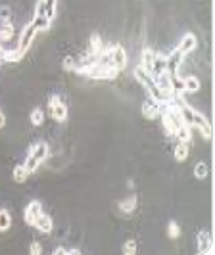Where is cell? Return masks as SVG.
Instances as JSON below:
<instances>
[{"label":"cell","mask_w":215,"mask_h":255,"mask_svg":"<svg viewBox=\"0 0 215 255\" xmlns=\"http://www.w3.org/2000/svg\"><path fill=\"white\" fill-rule=\"evenodd\" d=\"M154 83H156V87L163 94V102H167V100L173 98V94H175V91H173V77H171V73L167 71V69L156 73L154 75Z\"/></svg>","instance_id":"obj_1"},{"label":"cell","mask_w":215,"mask_h":255,"mask_svg":"<svg viewBox=\"0 0 215 255\" xmlns=\"http://www.w3.org/2000/svg\"><path fill=\"white\" fill-rule=\"evenodd\" d=\"M48 111H50L54 121H58V123H66L68 121L70 111H68V106L62 102V98L58 94L50 96V100H48Z\"/></svg>","instance_id":"obj_2"},{"label":"cell","mask_w":215,"mask_h":255,"mask_svg":"<svg viewBox=\"0 0 215 255\" xmlns=\"http://www.w3.org/2000/svg\"><path fill=\"white\" fill-rule=\"evenodd\" d=\"M0 44L6 46V48H12L18 46V38H16V25L8 19V21H2L0 23Z\"/></svg>","instance_id":"obj_3"},{"label":"cell","mask_w":215,"mask_h":255,"mask_svg":"<svg viewBox=\"0 0 215 255\" xmlns=\"http://www.w3.org/2000/svg\"><path fill=\"white\" fill-rule=\"evenodd\" d=\"M35 36H36V29L31 25V23H27V25L21 29V33H19V36H18V50L23 56L29 52V48H31Z\"/></svg>","instance_id":"obj_4"},{"label":"cell","mask_w":215,"mask_h":255,"mask_svg":"<svg viewBox=\"0 0 215 255\" xmlns=\"http://www.w3.org/2000/svg\"><path fill=\"white\" fill-rule=\"evenodd\" d=\"M119 75V71L113 67V65H102V64H96L90 67V71L87 73L89 79L94 81H106V79H115Z\"/></svg>","instance_id":"obj_5"},{"label":"cell","mask_w":215,"mask_h":255,"mask_svg":"<svg viewBox=\"0 0 215 255\" xmlns=\"http://www.w3.org/2000/svg\"><path fill=\"white\" fill-rule=\"evenodd\" d=\"M109 60H111V65L117 69V71H123L127 67V52L121 44H109Z\"/></svg>","instance_id":"obj_6"},{"label":"cell","mask_w":215,"mask_h":255,"mask_svg":"<svg viewBox=\"0 0 215 255\" xmlns=\"http://www.w3.org/2000/svg\"><path fill=\"white\" fill-rule=\"evenodd\" d=\"M161 108H163V102L152 98V96H148L143 102V115L146 119H158L161 113Z\"/></svg>","instance_id":"obj_7"},{"label":"cell","mask_w":215,"mask_h":255,"mask_svg":"<svg viewBox=\"0 0 215 255\" xmlns=\"http://www.w3.org/2000/svg\"><path fill=\"white\" fill-rule=\"evenodd\" d=\"M192 128H196L198 132L202 134L204 140H212V125H210V121H208L202 113H198V111H194V115H192Z\"/></svg>","instance_id":"obj_8"},{"label":"cell","mask_w":215,"mask_h":255,"mask_svg":"<svg viewBox=\"0 0 215 255\" xmlns=\"http://www.w3.org/2000/svg\"><path fill=\"white\" fill-rule=\"evenodd\" d=\"M44 209H42V203L38 200H33L29 201L27 205H25V209H23V221L29 224V226H33V223H35V219L42 213Z\"/></svg>","instance_id":"obj_9"},{"label":"cell","mask_w":215,"mask_h":255,"mask_svg":"<svg viewBox=\"0 0 215 255\" xmlns=\"http://www.w3.org/2000/svg\"><path fill=\"white\" fill-rule=\"evenodd\" d=\"M182 62H184V56L175 48V50H171L169 54H165V69L171 73V75H173V73H179Z\"/></svg>","instance_id":"obj_10"},{"label":"cell","mask_w":215,"mask_h":255,"mask_svg":"<svg viewBox=\"0 0 215 255\" xmlns=\"http://www.w3.org/2000/svg\"><path fill=\"white\" fill-rule=\"evenodd\" d=\"M196 46H198V38L192 35V33H186V35L179 40L177 50H179L182 56H188V54H192V52L196 50Z\"/></svg>","instance_id":"obj_11"},{"label":"cell","mask_w":215,"mask_h":255,"mask_svg":"<svg viewBox=\"0 0 215 255\" xmlns=\"http://www.w3.org/2000/svg\"><path fill=\"white\" fill-rule=\"evenodd\" d=\"M33 226H35L38 232H42V234H50L54 230V223H52V217L48 215V213H40L38 217L35 219V223H33Z\"/></svg>","instance_id":"obj_12"},{"label":"cell","mask_w":215,"mask_h":255,"mask_svg":"<svg viewBox=\"0 0 215 255\" xmlns=\"http://www.w3.org/2000/svg\"><path fill=\"white\" fill-rule=\"evenodd\" d=\"M29 156H33L35 159H38V161L42 163V161H46V159H48V156H50V148H48L46 142H36V144H33L31 148H29Z\"/></svg>","instance_id":"obj_13"},{"label":"cell","mask_w":215,"mask_h":255,"mask_svg":"<svg viewBox=\"0 0 215 255\" xmlns=\"http://www.w3.org/2000/svg\"><path fill=\"white\" fill-rule=\"evenodd\" d=\"M198 246H200V254L208 255L214 252V240H212V234L208 230L198 234Z\"/></svg>","instance_id":"obj_14"},{"label":"cell","mask_w":215,"mask_h":255,"mask_svg":"<svg viewBox=\"0 0 215 255\" xmlns=\"http://www.w3.org/2000/svg\"><path fill=\"white\" fill-rule=\"evenodd\" d=\"M137 205H139V198H137V194H131L129 198L125 200H121L117 203V207H119V211L123 213V215H131V213H135L137 211Z\"/></svg>","instance_id":"obj_15"},{"label":"cell","mask_w":215,"mask_h":255,"mask_svg":"<svg viewBox=\"0 0 215 255\" xmlns=\"http://www.w3.org/2000/svg\"><path fill=\"white\" fill-rule=\"evenodd\" d=\"M202 83L196 75H182V89H184V94H194V92L200 91Z\"/></svg>","instance_id":"obj_16"},{"label":"cell","mask_w":215,"mask_h":255,"mask_svg":"<svg viewBox=\"0 0 215 255\" xmlns=\"http://www.w3.org/2000/svg\"><path fill=\"white\" fill-rule=\"evenodd\" d=\"M104 40L100 38V35H92L89 40V46H87V52L85 54L89 56H100L102 54V50H104Z\"/></svg>","instance_id":"obj_17"},{"label":"cell","mask_w":215,"mask_h":255,"mask_svg":"<svg viewBox=\"0 0 215 255\" xmlns=\"http://www.w3.org/2000/svg\"><path fill=\"white\" fill-rule=\"evenodd\" d=\"M173 138H175L177 142L190 144V140H192V127H188V125H180V127L177 128V132L173 134Z\"/></svg>","instance_id":"obj_18"},{"label":"cell","mask_w":215,"mask_h":255,"mask_svg":"<svg viewBox=\"0 0 215 255\" xmlns=\"http://www.w3.org/2000/svg\"><path fill=\"white\" fill-rule=\"evenodd\" d=\"M154 56H156V52L152 50V48H144L143 50V54H141V67L143 69H146V71L150 73L152 71V64H154ZM152 75V73H150Z\"/></svg>","instance_id":"obj_19"},{"label":"cell","mask_w":215,"mask_h":255,"mask_svg":"<svg viewBox=\"0 0 215 255\" xmlns=\"http://www.w3.org/2000/svg\"><path fill=\"white\" fill-rule=\"evenodd\" d=\"M50 19L46 18V16H35L33 21H31V25L36 29V33H44V31H48L50 29Z\"/></svg>","instance_id":"obj_20"},{"label":"cell","mask_w":215,"mask_h":255,"mask_svg":"<svg viewBox=\"0 0 215 255\" xmlns=\"http://www.w3.org/2000/svg\"><path fill=\"white\" fill-rule=\"evenodd\" d=\"M12 228V215L6 207H0V232H8Z\"/></svg>","instance_id":"obj_21"},{"label":"cell","mask_w":215,"mask_h":255,"mask_svg":"<svg viewBox=\"0 0 215 255\" xmlns=\"http://www.w3.org/2000/svg\"><path fill=\"white\" fill-rule=\"evenodd\" d=\"M188 154H190V144L177 142L175 150H173V156H175V159H177V161H184V159L188 158Z\"/></svg>","instance_id":"obj_22"},{"label":"cell","mask_w":215,"mask_h":255,"mask_svg":"<svg viewBox=\"0 0 215 255\" xmlns=\"http://www.w3.org/2000/svg\"><path fill=\"white\" fill-rule=\"evenodd\" d=\"M29 175H31V173L27 171V167H25V165H23V163L16 165V167H14V173H12V177H14V181L19 182V184H21V182H25V181H27V179H29Z\"/></svg>","instance_id":"obj_23"},{"label":"cell","mask_w":215,"mask_h":255,"mask_svg":"<svg viewBox=\"0 0 215 255\" xmlns=\"http://www.w3.org/2000/svg\"><path fill=\"white\" fill-rule=\"evenodd\" d=\"M42 6H44V16L54 21L58 14V0H42Z\"/></svg>","instance_id":"obj_24"},{"label":"cell","mask_w":215,"mask_h":255,"mask_svg":"<svg viewBox=\"0 0 215 255\" xmlns=\"http://www.w3.org/2000/svg\"><path fill=\"white\" fill-rule=\"evenodd\" d=\"M29 121H31V125H35V127H40L42 123H44V111L40 108H35L31 111V115H29Z\"/></svg>","instance_id":"obj_25"},{"label":"cell","mask_w":215,"mask_h":255,"mask_svg":"<svg viewBox=\"0 0 215 255\" xmlns=\"http://www.w3.org/2000/svg\"><path fill=\"white\" fill-rule=\"evenodd\" d=\"M208 175H210V167H208V163L200 161V163L194 165V177H196V179H206Z\"/></svg>","instance_id":"obj_26"},{"label":"cell","mask_w":215,"mask_h":255,"mask_svg":"<svg viewBox=\"0 0 215 255\" xmlns=\"http://www.w3.org/2000/svg\"><path fill=\"white\" fill-rule=\"evenodd\" d=\"M167 236L171 238V240H177V238L180 236V226L175 221H171V223L167 224Z\"/></svg>","instance_id":"obj_27"},{"label":"cell","mask_w":215,"mask_h":255,"mask_svg":"<svg viewBox=\"0 0 215 255\" xmlns=\"http://www.w3.org/2000/svg\"><path fill=\"white\" fill-rule=\"evenodd\" d=\"M23 165L27 167V171H29V173H35L36 169L40 167V161H38V159H35L33 156H29V154H27V159L23 161Z\"/></svg>","instance_id":"obj_28"},{"label":"cell","mask_w":215,"mask_h":255,"mask_svg":"<svg viewBox=\"0 0 215 255\" xmlns=\"http://www.w3.org/2000/svg\"><path fill=\"white\" fill-rule=\"evenodd\" d=\"M137 240H133V238H129L125 244H123V254L125 255H135L137 254Z\"/></svg>","instance_id":"obj_29"},{"label":"cell","mask_w":215,"mask_h":255,"mask_svg":"<svg viewBox=\"0 0 215 255\" xmlns=\"http://www.w3.org/2000/svg\"><path fill=\"white\" fill-rule=\"evenodd\" d=\"M62 65H64V69H66V71H73V69H75V65H77V58H75V56H68V58L64 60V64H62Z\"/></svg>","instance_id":"obj_30"},{"label":"cell","mask_w":215,"mask_h":255,"mask_svg":"<svg viewBox=\"0 0 215 255\" xmlns=\"http://www.w3.org/2000/svg\"><path fill=\"white\" fill-rule=\"evenodd\" d=\"M12 8L10 6H2L0 8V21H8V19H12Z\"/></svg>","instance_id":"obj_31"},{"label":"cell","mask_w":215,"mask_h":255,"mask_svg":"<svg viewBox=\"0 0 215 255\" xmlns=\"http://www.w3.org/2000/svg\"><path fill=\"white\" fill-rule=\"evenodd\" d=\"M29 254L31 255H40L42 254V246H40L38 242H33V244L29 246Z\"/></svg>","instance_id":"obj_32"},{"label":"cell","mask_w":215,"mask_h":255,"mask_svg":"<svg viewBox=\"0 0 215 255\" xmlns=\"http://www.w3.org/2000/svg\"><path fill=\"white\" fill-rule=\"evenodd\" d=\"M54 255H68V250H66V248H56V250H54Z\"/></svg>","instance_id":"obj_33"},{"label":"cell","mask_w":215,"mask_h":255,"mask_svg":"<svg viewBox=\"0 0 215 255\" xmlns=\"http://www.w3.org/2000/svg\"><path fill=\"white\" fill-rule=\"evenodd\" d=\"M6 125V115H4V111H2V108H0V128Z\"/></svg>","instance_id":"obj_34"},{"label":"cell","mask_w":215,"mask_h":255,"mask_svg":"<svg viewBox=\"0 0 215 255\" xmlns=\"http://www.w3.org/2000/svg\"><path fill=\"white\" fill-rule=\"evenodd\" d=\"M127 188H131V190H133V188H135V182L129 181V182H127Z\"/></svg>","instance_id":"obj_35"},{"label":"cell","mask_w":215,"mask_h":255,"mask_svg":"<svg viewBox=\"0 0 215 255\" xmlns=\"http://www.w3.org/2000/svg\"><path fill=\"white\" fill-rule=\"evenodd\" d=\"M0 50H2V44H0Z\"/></svg>","instance_id":"obj_36"}]
</instances>
